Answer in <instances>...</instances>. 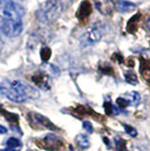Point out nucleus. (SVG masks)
Instances as JSON below:
<instances>
[{"label":"nucleus","mask_w":150,"mask_h":151,"mask_svg":"<svg viewBox=\"0 0 150 151\" xmlns=\"http://www.w3.org/2000/svg\"><path fill=\"white\" fill-rule=\"evenodd\" d=\"M63 6L59 0H48L38 7L36 13L38 20L44 24H50L60 17Z\"/></svg>","instance_id":"nucleus-2"},{"label":"nucleus","mask_w":150,"mask_h":151,"mask_svg":"<svg viewBox=\"0 0 150 151\" xmlns=\"http://www.w3.org/2000/svg\"><path fill=\"white\" fill-rule=\"evenodd\" d=\"M125 145H126V142H125V140L121 138H118L116 139V141H115V147H116V149L119 151H125Z\"/></svg>","instance_id":"nucleus-21"},{"label":"nucleus","mask_w":150,"mask_h":151,"mask_svg":"<svg viewBox=\"0 0 150 151\" xmlns=\"http://www.w3.org/2000/svg\"><path fill=\"white\" fill-rule=\"evenodd\" d=\"M43 147L48 150L56 151L59 149V147H61V141L54 134H48L43 139Z\"/></svg>","instance_id":"nucleus-7"},{"label":"nucleus","mask_w":150,"mask_h":151,"mask_svg":"<svg viewBox=\"0 0 150 151\" xmlns=\"http://www.w3.org/2000/svg\"><path fill=\"white\" fill-rule=\"evenodd\" d=\"M149 44H150V42H149Z\"/></svg>","instance_id":"nucleus-32"},{"label":"nucleus","mask_w":150,"mask_h":151,"mask_svg":"<svg viewBox=\"0 0 150 151\" xmlns=\"http://www.w3.org/2000/svg\"><path fill=\"white\" fill-rule=\"evenodd\" d=\"M0 133H1V134H6L7 133V129L5 126L0 125Z\"/></svg>","instance_id":"nucleus-27"},{"label":"nucleus","mask_w":150,"mask_h":151,"mask_svg":"<svg viewBox=\"0 0 150 151\" xmlns=\"http://www.w3.org/2000/svg\"><path fill=\"white\" fill-rule=\"evenodd\" d=\"M128 65H129V67H133V60L130 59V60H129V62H128Z\"/></svg>","instance_id":"nucleus-31"},{"label":"nucleus","mask_w":150,"mask_h":151,"mask_svg":"<svg viewBox=\"0 0 150 151\" xmlns=\"http://www.w3.org/2000/svg\"><path fill=\"white\" fill-rule=\"evenodd\" d=\"M25 14L24 8L12 0H0V22L22 20Z\"/></svg>","instance_id":"nucleus-3"},{"label":"nucleus","mask_w":150,"mask_h":151,"mask_svg":"<svg viewBox=\"0 0 150 151\" xmlns=\"http://www.w3.org/2000/svg\"><path fill=\"white\" fill-rule=\"evenodd\" d=\"M6 145H7V147L10 148V149H16V148H19V147L22 145V142L16 138H9L7 140Z\"/></svg>","instance_id":"nucleus-17"},{"label":"nucleus","mask_w":150,"mask_h":151,"mask_svg":"<svg viewBox=\"0 0 150 151\" xmlns=\"http://www.w3.org/2000/svg\"><path fill=\"white\" fill-rule=\"evenodd\" d=\"M32 80L35 82L38 86L43 87V88H48V82H46V77L43 75L42 72H38V75H34L32 77Z\"/></svg>","instance_id":"nucleus-13"},{"label":"nucleus","mask_w":150,"mask_h":151,"mask_svg":"<svg viewBox=\"0 0 150 151\" xmlns=\"http://www.w3.org/2000/svg\"><path fill=\"white\" fill-rule=\"evenodd\" d=\"M146 29L150 33V18L147 20V23H146Z\"/></svg>","instance_id":"nucleus-28"},{"label":"nucleus","mask_w":150,"mask_h":151,"mask_svg":"<svg viewBox=\"0 0 150 151\" xmlns=\"http://www.w3.org/2000/svg\"><path fill=\"white\" fill-rule=\"evenodd\" d=\"M95 7L102 15H112L114 12L115 5L113 0H95Z\"/></svg>","instance_id":"nucleus-6"},{"label":"nucleus","mask_w":150,"mask_h":151,"mask_svg":"<svg viewBox=\"0 0 150 151\" xmlns=\"http://www.w3.org/2000/svg\"><path fill=\"white\" fill-rule=\"evenodd\" d=\"M0 28L9 37H16L23 31L22 20H2L0 22Z\"/></svg>","instance_id":"nucleus-5"},{"label":"nucleus","mask_w":150,"mask_h":151,"mask_svg":"<svg viewBox=\"0 0 150 151\" xmlns=\"http://www.w3.org/2000/svg\"><path fill=\"white\" fill-rule=\"evenodd\" d=\"M104 109H105V114H106V115H112L114 106H113L111 103L105 101V103H104Z\"/></svg>","instance_id":"nucleus-24"},{"label":"nucleus","mask_w":150,"mask_h":151,"mask_svg":"<svg viewBox=\"0 0 150 151\" xmlns=\"http://www.w3.org/2000/svg\"><path fill=\"white\" fill-rule=\"evenodd\" d=\"M41 58H42V60H43L44 62H46L51 58V49L46 47V46L43 47V49L41 50Z\"/></svg>","instance_id":"nucleus-19"},{"label":"nucleus","mask_w":150,"mask_h":151,"mask_svg":"<svg viewBox=\"0 0 150 151\" xmlns=\"http://www.w3.org/2000/svg\"><path fill=\"white\" fill-rule=\"evenodd\" d=\"M1 151H18V150H16V149H10V148H7V149H2Z\"/></svg>","instance_id":"nucleus-30"},{"label":"nucleus","mask_w":150,"mask_h":151,"mask_svg":"<svg viewBox=\"0 0 150 151\" xmlns=\"http://www.w3.org/2000/svg\"><path fill=\"white\" fill-rule=\"evenodd\" d=\"M100 72L105 73V75H113V68L108 64V63H100V67H98Z\"/></svg>","instance_id":"nucleus-18"},{"label":"nucleus","mask_w":150,"mask_h":151,"mask_svg":"<svg viewBox=\"0 0 150 151\" xmlns=\"http://www.w3.org/2000/svg\"><path fill=\"white\" fill-rule=\"evenodd\" d=\"M103 36V27L100 24L89 27L80 37V43L84 46H89L97 43Z\"/></svg>","instance_id":"nucleus-4"},{"label":"nucleus","mask_w":150,"mask_h":151,"mask_svg":"<svg viewBox=\"0 0 150 151\" xmlns=\"http://www.w3.org/2000/svg\"><path fill=\"white\" fill-rule=\"evenodd\" d=\"M103 141H104V143H106L107 147H110V141H108V139H107V138H103Z\"/></svg>","instance_id":"nucleus-29"},{"label":"nucleus","mask_w":150,"mask_h":151,"mask_svg":"<svg viewBox=\"0 0 150 151\" xmlns=\"http://www.w3.org/2000/svg\"><path fill=\"white\" fill-rule=\"evenodd\" d=\"M116 104H118L121 108H125L126 106L130 105V101H128L125 97H119V98L116 99Z\"/></svg>","instance_id":"nucleus-23"},{"label":"nucleus","mask_w":150,"mask_h":151,"mask_svg":"<svg viewBox=\"0 0 150 151\" xmlns=\"http://www.w3.org/2000/svg\"><path fill=\"white\" fill-rule=\"evenodd\" d=\"M90 13H92V5H90L89 0H84L81 4H80L78 10H77L76 16H77L78 19L84 20V19H86L87 17H89Z\"/></svg>","instance_id":"nucleus-8"},{"label":"nucleus","mask_w":150,"mask_h":151,"mask_svg":"<svg viewBox=\"0 0 150 151\" xmlns=\"http://www.w3.org/2000/svg\"><path fill=\"white\" fill-rule=\"evenodd\" d=\"M112 59H113V60H116V61H118V62H120V63L123 62V58H122V55H121V54H119V53L113 54Z\"/></svg>","instance_id":"nucleus-26"},{"label":"nucleus","mask_w":150,"mask_h":151,"mask_svg":"<svg viewBox=\"0 0 150 151\" xmlns=\"http://www.w3.org/2000/svg\"><path fill=\"white\" fill-rule=\"evenodd\" d=\"M76 142H77V145H79L80 148H82V149H87V148H89V145H90L89 139H88L86 135H84V134H79V135H77V138H76Z\"/></svg>","instance_id":"nucleus-14"},{"label":"nucleus","mask_w":150,"mask_h":151,"mask_svg":"<svg viewBox=\"0 0 150 151\" xmlns=\"http://www.w3.org/2000/svg\"><path fill=\"white\" fill-rule=\"evenodd\" d=\"M0 93L15 103H24L30 98H38V91L19 80H4L0 83Z\"/></svg>","instance_id":"nucleus-1"},{"label":"nucleus","mask_w":150,"mask_h":151,"mask_svg":"<svg viewBox=\"0 0 150 151\" xmlns=\"http://www.w3.org/2000/svg\"><path fill=\"white\" fill-rule=\"evenodd\" d=\"M125 80H126V82H129L131 85H137L138 83L137 75L132 70H129L128 72H125Z\"/></svg>","instance_id":"nucleus-16"},{"label":"nucleus","mask_w":150,"mask_h":151,"mask_svg":"<svg viewBox=\"0 0 150 151\" xmlns=\"http://www.w3.org/2000/svg\"><path fill=\"white\" fill-rule=\"evenodd\" d=\"M1 113L4 114V116L7 119V121L10 123V124H17L18 123V115L17 114H13V113H8L5 109H1Z\"/></svg>","instance_id":"nucleus-15"},{"label":"nucleus","mask_w":150,"mask_h":151,"mask_svg":"<svg viewBox=\"0 0 150 151\" xmlns=\"http://www.w3.org/2000/svg\"><path fill=\"white\" fill-rule=\"evenodd\" d=\"M123 127H124V130H125V132L128 133L129 135H131V137H137L138 135V132H137V130L134 129V127H132L131 125H128V124H123Z\"/></svg>","instance_id":"nucleus-22"},{"label":"nucleus","mask_w":150,"mask_h":151,"mask_svg":"<svg viewBox=\"0 0 150 151\" xmlns=\"http://www.w3.org/2000/svg\"><path fill=\"white\" fill-rule=\"evenodd\" d=\"M129 96H130V99H128V101H130V104L133 103L134 105H138L139 104V101H140V96L138 94L137 91H132V93H129Z\"/></svg>","instance_id":"nucleus-20"},{"label":"nucleus","mask_w":150,"mask_h":151,"mask_svg":"<svg viewBox=\"0 0 150 151\" xmlns=\"http://www.w3.org/2000/svg\"><path fill=\"white\" fill-rule=\"evenodd\" d=\"M140 72L141 76L144 77V79L146 81L150 82V62L141 59V67H140Z\"/></svg>","instance_id":"nucleus-12"},{"label":"nucleus","mask_w":150,"mask_h":151,"mask_svg":"<svg viewBox=\"0 0 150 151\" xmlns=\"http://www.w3.org/2000/svg\"><path fill=\"white\" fill-rule=\"evenodd\" d=\"M116 8H118V10H119L120 13H130V12L136 9V5L130 2V1L119 0L116 2Z\"/></svg>","instance_id":"nucleus-11"},{"label":"nucleus","mask_w":150,"mask_h":151,"mask_svg":"<svg viewBox=\"0 0 150 151\" xmlns=\"http://www.w3.org/2000/svg\"><path fill=\"white\" fill-rule=\"evenodd\" d=\"M31 116L33 117V121H35V122H38L40 123L42 126L44 127H46V129H49V130H56V127L54 126V124L49 121L46 117H44L42 115H40L38 113H31Z\"/></svg>","instance_id":"nucleus-9"},{"label":"nucleus","mask_w":150,"mask_h":151,"mask_svg":"<svg viewBox=\"0 0 150 151\" xmlns=\"http://www.w3.org/2000/svg\"><path fill=\"white\" fill-rule=\"evenodd\" d=\"M140 19H141V14L138 13L136 14L134 16H132L130 20L128 22V25H126V31L129 32V33H136L138 29V27H139V24H140Z\"/></svg>","instance_id":"nucleus-10"},{"label":"nucleus","mask_w":150,"mask_h":151,"mask_svg":"<svg viewBox=\"0 0 150 151\" xmlns=\"http://www.w3.org/2000/svg\"><path fill=\"white\" fill-rule=\"evenodd\" d=\"M82 126H84V129H85L88 133L94 132V127H93V125H92V123H90V122H88V121H84Z\"/></svg>","instance_id":"nucleus-25"}]
</instances>
